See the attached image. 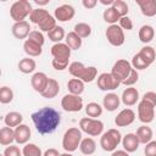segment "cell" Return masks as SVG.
I'll list each match as a JSON object with an SVG mask.
<instances>
[{"label": "cell", "instance_id": "cell-2", "mask_svg": "<svg viewBox=\"0 0 156 156\" xmlns=\"http://www.w3.org/2000/svg\"><path fill=\"white\" fill-rule=\"evenodd\" d=\"M29 20L32 23L37 24L41 32H50L52 30L56 24V18L51 16L45 9H34L29 15Z\"/></svg>", "mask_w": 156, "mask_h": 156}, {"label": "cell", "instance_id": "cell-10", "mask_svg": "<svg viewBox=\"0 0 156 156\" xmlns=\"http://www.w3.org/2000/svg\"><path fill=\"white\" fill-rule=\"evenodd\" d=\"M106 39L107 41L113 46H121L124 44L126 37L123 29L118 24H111L106 29Z\"/></svg>", "mask_w": 156, "mask_h": 156}, {"label": "cell", "instance_id": "cell-45", "mask_svg": "<svg viewBox=\"0 0 156 156\" xmlns=\"http://www.w3.org/2000/svg\"><path fill=\"white\" fill-rule=\"evenodd\" d=\"M4 156H23L22 151L20 150L18 146H15V145H10L7 146L5 150H4Z\"/></svg>", "mask_w": 156, "mask_h": 156}, {"label": "cell", "instance_id": "cell-25", "mask_svg": "<svg viewBox=\"0 0 156 156\" xmlns=\"http://www.w3.org/2000/svg\"><path fill=\"white\" fill-rule=\"evenodd\" d=\"M136 136L140 141V144H147L152 140V136H154V133H152V129L150 127H147L146 124L144 126H140L138 129H136Z\"/></svg>", "mask_w": 156, "mask_h": 156}, {"label": "cell", "instance_id": "cell-35", "mask_svg": "<svg viewBox=\"0 0 156 156\" xmlns=\"http://www.w3.org/2000/svg\"><path fill=\"white\" fill-rule=\"evenodd\" d=\"M102 17H104V21L105 22H107V23H110V26L111 24H117V22L119 21V15L116 12V10L111 6V7H107L105 11H104V13H102Z\"/></svg>", "mask_w": 156, "mask_h": 156}, {"label": "cell", "instance_id": "cell-50", "mask_svg": "<svg viewBox=\"0 0 156 156\" xmlns=\"http://www.w3.org/2000/svg\"><path fill=\"white\" fill-rule=\"evenodd\" d=\"M60 155H61V154H60L56 149H54V147L45 150V152L43 154V156H60Z\"/></svg>", "mask_w": 156, "mask_h": 156}, {"label": "cell", "instance_id": "cell-1", "mask_svg": "<svg viewBox=\"0 0 156 156\" xmlns=\"http://www.w3.org/2000/svg\"><path fill=\"white\" fill-rule=\"evenodd\" d=\"M32 121L39 134H50L57 129L61 123V115L52 107L45 106L32 113Z\"/></svg>", "mask_w": 156, "mask_h": 156}, {"label": "cell", "instance_id": "cell-24", "mask_svg": "<svg viewBox=\"0 0 156 156\" xmlns=\"http://www.w3.org/2000/svg\"><path fill=\"white\" fill-rule=\"evenodd\" d=\"M58 93H60V84H58V82L56 79H54V78H49L48 87L41 93V96L45 98V99H54V98L57 96Z\"/></svg>", "mask_w": 156, "mask_h": 156}, {"label": "cell", "instance_id": "cell-26", "mask_svg": "<svg viewBox=\"0 0 156 156\" xmlns=\"http://www.w3.org/2000/svg\"><path fill=\"white\" fill-rule=\"evenodd\" d=\"M79 150H80V152L83 155H87V156L93 155L95 152V150H96V143H95V140L93 138H90V136L82 139L80 145H79Z\"/></svg>", "mask_w": 156, "mask_h": 156}, {"label": "cell", "instance_id": "cell-27", "mask_svg": "<svg viewBox=\"0 0 156 156\" xmlns=\"http://www.w3.org/2000/svg\"><path fill=\"white\" fill-rule=\"evenodd\" d=\"M22 121H23V116L16 111H11L4 117V122H5L6 127H10V128L18 127L20 124H22Z\"/></svg>", "mask_w": 156, "mask_h": 156}, {"label": "cell", "instance_id": "cell-19", "mask_svg": "<svg viewBox=\"0 0 156 156\" xmlns=\"http://www.w3.org/2000/svg\"><path fill=\"white\" fill-rule=\"evenodd\" d=\"M30 129L27 124H20L15 128V141L17 144H27L30 139Z\"/></svg>", "mask_w": 156, "mask_h": 156}, {"label": "cell", "instance_id": "cell-7", "mask_svg": "<svg viewBox=\"0 0 156 156\" xmlns=\"http://www.w3.org/2000/svg\"><path fill=\"white\" fill-rule=\"evenodd\" d=\"M79 128L82 132L87 133L90 136H98L104 132V123L98 118L84 117L79 121Z\"/></svg>", "mask_w": 156, "mask_h": 156}, {"label": "cell", "instance_id": "cell-9", "mask_svg": "<svg viewBox=\"0 0 156 156\" xmlns=\"http://www.w3.org/2000/svg\"><path fill=\"white\" fill-rule=\"evenodd\" d=\"M61 107L66 112H79L83 108V99L79 95L66 94L61 100Z\"/></svg>", "mask_w": 156, "mask_h": 156}, {"label": "cell", "instance_id": "cell-36", "mask_svg": "<svg viewBox=\"0 0 156 156\" xmlns=\"http://www.w3.org/2000/svg\"><path fill=\"white\" fill-rule=\"evenodd\" d=\"M48 37L51 41H54L55 44L56 43H61V40H63L66 38V34H65V29L61 27V26H56L52 30H50L48 33Z\"/></svg>", "mask_w": 156, "mask_h": 156}, {"label": "cell", "instance_id": "cell-13", "mask_svg": "<svg viewBox=\"0 0 156 156\" xmlns=\"http://www.w3.org/2000/svg\"><path fill=\"white\" fill-rule=\"evenodd\" d=\"M74 15H76L74 7L68 4H63L56 7L54 12V17L56 18V21H60V22H68L74 17Z\"/></svg>", "mask_w": 156, "mask_h": 156}, {"label": "cell", "instance_id": "cell-11", "mask_svg": "<svg viewBox=\"0 0 156 156\" xmlns=\"http://www.w3.org/2000/svg\"><path fill=\"white\" fill-rule=\"evenodd\" d=\"M96 84H98V88L102 91H112V90L117 89L121 83L112 76V73L104 72L98 77Z\"/></svg>", "mask_w": 156, "mask_h": 156}, {"label": "cell", "instance_id": "cell-5", "mask_svg": "<svg viewBox=\"0 0 156 156\" xmlns=\"http://www.w3.org/2000/svg\"><path fill=\"white\" fill-rule=\"evenodd\" d=\"M80 141H82V130L76 127H72L68 128L62 136V147L66 152H73L79 147Z\"/></svg>", "mask_w": 156, "mask_h": 156}, {"label": "cell", "instance_id": "cell-12", "mask_svg": "<svg viewBox=\"0 0 156 156\" xmlns=\"http://www.w3.org/2000/svg\"><path fill=\"white\" fill-rule=\"evenodd\" d=\"M138 117L139 121L145 124L151 123L155 118V106L147 101L141 100L138 105Z\"/></svg>", "mask_w": 156, "mask_h": 156}, {"label": "cell", "instance_id": "cell-18", "mask_svg": "<svg viewBox=\"0 0 156 156\" xmlns=\"http://www.w3.org/2000/svg\"><path fill=\"white\" fill-rule=\"evenodd\" d=\"M119 104H121V98L115 93H107L102 99L104 108L110 111V112L116 111L119 107Z\"/></svg>", "mask_w": 156, "mask_h": 156}, {"label": "cell", "instance_id": "cell-16", "mask_svg": "<svg viewBox=\"0 0 156 156\" xmlns=\"http://www.w3.org/2000/svg\"><path fill=\"white\" fill-rule=\"evenodd\" d=\"M30 32V26L27 21L15 22V24L12 26V34L16 39H26L28 38Z\"/></svg>", "mask_w": 156, "mask_h": 156}, {"label": "cell", "instance_id": "cell-42", "mask_svg": "<svg viewBox=\"0 0 156 156\" xmlns=\"http://www.w3.org/2000/svg\"><path fill=\"white\" fill-rule=\"evenodd\" d=\"M68 62H69V58H52L51 65L56 71H63L69 66Z\"/></svg>", "mask_w": 156, "mask_h": 156}, {"label": "cell", "instance_id": "cell-4", "mask_svg": "<svg viewBox=\"0 0 156 156\" xmlns=\"http://www.w3.org/2000/svg\"><path fill=\"white\" fill-rule=\"evenodd\" d=\"M122 134L119 133V130L111 128L107 132L101 134L100 138V146L104 151H108V152H113L117 146L122 143Z\"/></svg>", "mask_w": 156, "mask_h": 156}, {"label": "cell", "instance_id": "cell-29", "mask_svg": "<svg viewBox=\"0 0 156 156\" xmlns=\"http://www.w3.org/2000/svg\"><path fill=\"white\" fill-rule=\"evenodd\" d=\"M15 141V129L10 127H2L0 129V144L6 146Z\"/></svg>", "mask_w": 156, "mask_h": 156}, {"label": "cell", "instance_id": "cell-17", "mask_svg": "<svg viewBox=\"0 0 156 156\" xmlns=\"http://www.w3.org/2000/svg\"><path fill=\"white\" fill-rule=\"evenodd\" d=\"M140 145V141L136 136V134L134 133H128L126 134L123 138H122V146H123V150H126L127 152H134L138 150Z\"/></svg>", "mask_w": 156, "mask_h": 156}, {"label": "cell", "instance_id": "cell-43", "mask_svg": "<svg viewBox=\"0 0 156 156\" xmlns=\"http://www.w3.org/2000/svg\"><path fill=\"white\" fill-rule=\"evenodd\" d=\"M28 39H29V40H32V41L38 43V44H39V45H41V46L44 45V41H45L43 33H41V32H39V30H32V32L29 33V35H28Z\"/></svg>", "mask_w": 156, "mask_h": 156}, {"label": "cell", "instance_id": "cell-52", "mask_svg": "<svg viewBox=\"0 0 156 156\" xmlns=\"http://www.w3.org/2000/svg\"><path fill=\"white\" fill-rule=\"evenodd\" d=\"M113 1L115 0H99V2L101 5H105V6H108V7H111L113 5Z\"/></svg>", "mask_w": 156, "mask_h": 156}, {"label": "cell", "instance_id": "cell-39", "mask_svg": "<svg viewBox=\"0 0 156 156\" xmlns=\"http://www.w3.org/2000/svg\"><path fill=\"white\" fill-rule=\"evenodd\" d=\"M13 100V91L11 88L4 85L0 89V102L1 104H10Z\"/></svg>", "mask_w": 156, "mask_h": 156}, {"label": "cell", "instance_id": "cell-44", "mask_svg": "<svg viewBox=\"0 0 156 156\" xmlns=\"http://www.w3.org/2000/svg\"><path fill=\"white\" fill-rule=\"evenodd\" d=\"M138 79H139V74H138V71L136 69H132V72H130V74H129V77L122 83L123 85H126V87H132L133 84H135L136 82H138Z\"/></svg>", "mask_w": 156, "mask_h": 156}, {"label": "cell", "instance_id": "cell-3", "mask_svg": "<svg viewBox=\"0 0 156 156\" xmlns=\"http://www.w3.org/2000/svg\"><path fill=\"white\" fill-rule=\"evenodd\" d=\"M68 72H69V74L72 77L78 78V79L83 80L84 83L93 82L98 76V68L96 67H94V66L87 67L79 61H74V62L69 63Z\"/></svg>", "mask_w": 156, "mask_h": 156}, {"label": "cell", "instance_id": "cell-34", "mask_svg": "<svg viewBox=\"0 0 156 156\" xmlns=\"http://www.w3.org/2000/svg\"><path fill=\"white\" fill-rule=\"evenodd\" d=\"M85 113L90 118H96L102 115V106L99 105L98 102H89L85 106Z\"/></svg>", "mask_w": 156, "mask_h": 156}, {"label": "cell", "instance_id": "cell-32", "mask_svg": "<svg viewBox=\"0 0 156 156\" xmlns=\"http://www.w3.org/2000/svg\"><path fill=\"white\" fill-rule=\"evenodd\" d=\"M66 44L69 46L71 50H78L82 46V38L74 33V32H69L68 34H66Z\"/></svg>", "mask_w": 156, "mask_h": 156}, {"label": "cell", "instance_id": "cell-21", "mask_svg": "<svg viewBox=\"0 0 156 156\" xmlns=\"http://www.w3.org/2000/svg\"><path fill=\"white\" fill-rule=\"evenodd\" d=\"M139 100V91L136 90V88H127L123 90L122 96H121V101L126 105V106H133L138 102Z\"/></svg>", "mask_w": 156, "mask_h": 156}, {"label": "cell", "instance_id": "cell-41", "mask_svg": "<svg viewBox=\"0 0 156 156\" xmlns=\"http://www.w3.org/2000/svg\"><path fill=\"white\" fill-rule=\"evenodd\" d=\"M130 63H132V67H133L134 69H136V71H139V69H145V68L149 67V65H147V63L145 62V60L139 55V52L133 56Z\"/></svg>", "mask_w": 156, "mask_h": 156}, {"label": "cell", "instance_id": "cell-20", "mask_svg": "<svg viewBox=\"0 0 156 156\" xmlns=\"http://www.w3.org/2000/svg\"><path fill=\"white\" fill-rule=\"evenodd\" d=\"M51 55L54 58H69L71 49L66 43H56L51 46Z\"/></svg>", "mask_w": 156, "mask_h": 156}, {"label": "cell", "instance_id": "cell-30", "mask_svg": "<svg viewBox=\"0 0 156 156\" xmlns=\"http://www.w3.org/2000/svg\"><path fill=\"white\" fill-rule=\"evenodd\" d=\"M67 88H68L69 94L80 95L84 91V82L80 80V79H78V78H72V79L68 80Z\"/></svg>", "mask_w": 156, "mask_h": 156}, {"label": "cell", "instance_id": "cell-46", "mask_svg": "<svg viewBox=\"0 0 156 156\" xmlns=\"http://www.w3.org/2000/svg\"><path fill=\"white\" fill-rule=\"evenodd\" d=\"M118 22H119L118 26H119L122 29H127V30H132V29H133V22H132V20H130L128 16L121 17Z\"/></svg>", "mask_w": 156, "mask_h": 156}, {"label": "cell", "instance_id": "cell-22", "mask_svg": "<svg viewBox=\"0 0 156 156\" xmlns=\"http://www.w3.org/2000/svg\"><path fill=\"white\" fill-rule=\"evenodd\" d=\"M140 11L146 17L156 16V0H136Z\"/></svg>", "mask_w": 156, "mask_h": 156}, {"label": "cell", "instance_id": "cell-8", "mask_svg": "<svg viewBox=\"0 0 156 156\" xmlns=\"http://www.w3.org/2000/svg\"><path fill=\"white\" fill-rule=\"evenodd\" d=\"M132 69H133L132 63H130L129 61H127V60L121 58V60H117V61L115 62V65L112 66L111 73H112V76L122 84V83L129 77Z\"/></svg>", "mask_w": 156, "mask_h": 156}, {"label": "cell", "instance_id": "cell-54", "mask_svg": "<svg viewBox=\"0 0 156 156\" xmlns=\"http://www.w3.org/2000/svg\"><path fill=\"white\" fill-rule=\"evenodd\" d=\"M60 156H73L71 152H63V154H61Z\"/></svg>", "mask_w": 156, "mask_h": 156}, {"label": "cell", "instance_id": "cell-33", "mask_svg": "<svg viewBox=\"0 0 156 156\" xmlns=\"http://www.w3.org/2000/svg\"><path fill=\"white\" fill-rule=\"evenodd\" d=\"M139 55L145 60V62L150 66L154 61H155V58H156V52H155V49L152 48V46H144V48H141V50L139 51Z\"/></svg>", "mask_w": 156, "mask_h": 156}, {"label": "cell", "instance_id": "cell-23", "mask_svg": "<svg viewBox=\"0 0 156 156\" xmlns=\"http://www.w3.org/2000/svg\"><path fill=\"white\" fill-rule=\"evenodd\" d=\"M23 50L24 52L28 55V57H38L41 55L43 52V49H41V45H39L38 43L35 41H32L29 39H27L23 44Z\"/></svg>", "mask_w": 156, "mask_h": 156}, {"label": "cell", "instance_id": "cell-47", "mask_svg": "<svg viewBox=\"0 0 156 156\" xmlns=\"http://www.w3.org/2000/svg\"><path fill=\"white\" fill-rule=\"evenodd\" d=\"M145 156H156V140H151L145 145Z\"/></svg>", "mask_w": 156, "mask_h": 156}, {"label": "cell", "instance_id": "cell-6", "mask_svg": "<svg viewBox=\"0 0 156 156\" xmlns=\"http://www.w3.org/2000/svg\"><path fill=\"white\" fill-rule=\"evenodd\" d=\"M32 4L28 0H17L10 7V16L15 22L26 21L24 18L32 13Z\"/></svg>", "mask_w": 156, "mask_h": 156}, {"label": "cell", "instance_id": "cell-14", "mask_svg": "<svg viewBox=\"0 0 156 156\" xmlns=\"http://www.w3.org/2000/svg\"><path fill=\"white\" fill-rule=\"evenodd\" d=\"M48 83H49V77L44 72H35L30 78L32 88L39 94H41L45 90V88L48 87Z\"/></svg>", "mask_w": 156, "mask_h": 156}, {"label": "cell", "instance_id": "cell-49", "mask_svg": "<svg viewBox=\"0 0 156 156\" xmlns=\"http://www.w3.org/2000/svg\"><path fill=\"white\" fill-rule=\"evenodd\" d=\"M96 4H98V1L96 0H83L82 1V5L85 7V9H94L95 6H96Z\"/></svg>", "mask_w": 156, "mask_h": 156}, {"label": "cell", "instance_id": "cell-40", "mask_svg": "<svg viewBox=\"0 0 156 156\" xmlns=\"http://www.w3.org/2000/svg\"><path fill=\"white\" fill-rule=\"evenodd\" d=\"M112 7L116 10V12L119 15V17H124V16L128 15V11H129L128 10V5L123 0H115Z\"/></svg>", "mask_w": 156, "mask_h": 156}, {"label": "cell", "instance_id": "cell-53", "mask_svg": "<svg viewBox=\"0 0 156 156\" xmlns=\"http://www.w3.org/2000/svg\"><path fill=\"white\" fill-rule=\"evenodd\" d=\"M35 4L40 6V5H46V4H49V1H48V0H46V1H38V0H35Z\"/></svg>", "mask_w": 156, "mask_h": 156}, {"label": "cell", "instance_id": "cell-37", "mask_svg": "<svg viewBox=\"0 0 156 156\" xmlns=\"http://www.w3.org/2000/svg\"><path fill=\"white\" fill-rule=\"evenodd\" d=\"M22 154H23V156H43L41 149L33 143L24 144V146L22 149Z\"/></svg>", "mask_w": 156, "mask_h": 156}, {"label": "cell", "instance_id": "cell-31", "mask_svg": "<svg viewBox=\"0 0 156 156\" xmlns=\"http://www.w3.org/2000/svg\"><path fill=\"white\" fill-rule=\"evenodd\" d=\"M35 67H37V63H35V61H34L33 58H30V57H24V58H22V60L18 62V69H20L22 73H24V74H29V73L34 72Z\"/></svg>", "mask_w": 156, "mask_h": 156}, {"label": "cell", "instance_id": "cell-15", "mask_svg": "<svg viewBox=\"0 0 156 156\" xmlns=\"http://www.w3.org/2000/svg\"><path fill=\"white\" fill-rule=\"evenodd\" d=\"M135 119V112L132 108H123L116 117L115 124L117 127H127L130 126Z\"/></svg>", "mask_w": 156, "mask_h": 156}, {"label": "cell", "instance_id": "cell-28", "mask_svg": "<svg viewBox=\"0 0 156 156\" xmlns=\"http://www.w3.org/2000/svg\"><path fill=\"white\" fill-rule=\"evenodd\" d=\"M155 37V29L152 26H149V24H144L140 27L139 29V39L141 43L144 44H147L150 43Z\"/></svg>", "mask_w": 156, "mask_h": 156}, {"label": "cell", "instance_id": "cell-48", "mask_svg": "<svg viewBox=\"0 0 156 156\" xmlns=\"http://www.w3.org/2000/svg\"><path fill=\"white\" fill-rule=\"evenodd\" d=\"M141 100L147 101V102H150L151 105H154V106L156 107V93H155V91H146V93L143 95Z\"/></svg>", "mask_w": 156, "mask_h": 156}, {"label": "cell", "instance_id": "cell-51", "mask_svg": "<svg viewBox=\"0 0 156 156\" xmlns=\"http://www.w3.org/2000/svg\"><path fill=\"white\" fill-rule=\"evenodd\" d=\"M111 156H129V152H127L126 150H115Z\"/></svg>", "mask_w": 156, "mask_h": 156}, {"label": "cell", "instance_id": "cell-38", "mask_svg": "<svg viewBox=\"0 0 156 156\" xmlns=\"http://www.w3.org/2000/svg\"><path fill=\"white\" fill-rule=\"evenodd\" d=\"M74 33H77L82 39L83 38H88L90 34H91V27L90 24L88 23H84V22H79L74 26Z\"/></svg>", "mask_w": 156, "mask_h": 156}]
</instances>
